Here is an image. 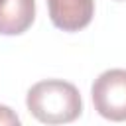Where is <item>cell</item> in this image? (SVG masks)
<instances>
[{"label":"cell","instance_id":"1","mask_svg":"<svg viewBox=\"0 0 126 126\" xmlns=\"http://www.w3.org/2000/svg\"><path fill=\"white\" fill-rule=\"evenodd\" d=\"M26 106L35 120L49 126L69 124L83 112L79 89L63 79H45L32 85L26 94Z\"/></svg>","mask_w":126,"mask_h":126},{"label":"cell","instance_id":"3","mask_svg":"<svg viewBox=\"0 0 126 126\" xmlns=\"http://www.w3.org/2000/svg\"><path fill=\"white\" fill-rule=\"evenodd\" d=\"M51 24L63 32L87 28L94 16V0H47Z\"/></svg>","mask_w":126,"mask_h":126},{"label":"cell","instance_id":"2","mask_svg":"<svg viewBox=\"0 0 126 126\" xmlns=\"http://www.w3.org/2000/svg\"><path fill=\"white\" fill-rule=\"evenodd\" d=\"M91 96L94 110L112 122H126V69H108L100 73L93 87Z\"/></svg>","mask_w":126,"mask_h":126},{"label":"cell","instance_id":"4","mask_svg":"<svg viewBox=\"0 0 126 126\" xmlns=\"http://www.w3.org/2000/svg\"><path fill=\"white\" fill-rule=\"evenodd\" d=\"M35 20V0H0V35H20Z\"/></svg>","mask_w":126,"mask_h":126},{"label":"cell","instance_id":"5","mask_svg":"<svg viewBox=\"0 0 126 126\" xmlns=\"http://www.w3.org/2000/svg\"><path fill=\"white\" fill-rule=\"evenodd\" d=\"M0 126H22L18 114L6 104H0Z\"/></svg>","mask_w":126,"mask_h":126}]
</instances>
